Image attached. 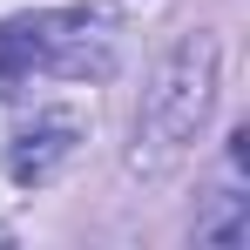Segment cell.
<instances>
[{"label":"cell","instance_id":"cell-2","mask_svg":"<svg viewBox=\"0 0 250 250\" xmlns=\"http://www.w3.org/2000/svg\"><path fill=\"white\" fill-rule=\"evenodd\" d=\"M209 102H216V41H209V34H189V41L156 68V82H149L142 135H149L156 149H183V142L203 128Z\"/></svg>","mask_w":250,"mask_h":250},{"label":"cell","instance_id":"cell-3","mask_svg":"<svg viewBox=\"0 0 250 250\" xmlns=\"http://www.w3.org/2000/svg\"><path fill=\"white\" fill-rule=\"evenodd\" d=\"M75 135H82V115H68V108H54L41 122L27 128L14 149H7V169H14V183H47L54 169L75 156Z\"/></svg>","mask_w":250,"mask_h":250},{"label":"cell","instance_id":"cell-1","mask_svg":"<svg viewBox=\"0 0 250 250\" xmlns=\"http://www.w3.org/2000/svg\"><path fill=\"white\" fill-rule=\"evenodd\" d=\"M95 21H115V14L108 7H61V14H34V21H7L0 27V95H14L34 68L108 75V27L88 34Z\"/></svg>","mask_w":250,"mask_h":250}]
</instances>
